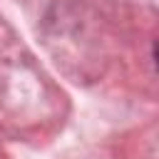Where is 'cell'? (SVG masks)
I'll use <instances>...</instances> for the list:
<instances>
[]
</instances>
